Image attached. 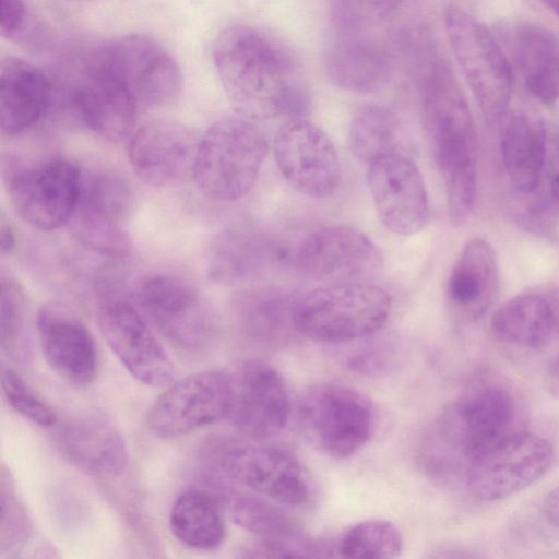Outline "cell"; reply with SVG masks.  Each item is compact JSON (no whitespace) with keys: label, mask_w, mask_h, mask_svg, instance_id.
I'll use <instances>...</instances> for the list:
<instances>
[{"label":"cell","mask_w":559,"mask_h":559,"mask_svg":"<svg viewBox=\"0 0 559 559\" xmlns=\"http://www.w3.org/2000/svg\"><path fill=\"white\" fill-rule=\"evenodd\" d=\"M135 204L130 183L108 169H81L80 192L69 226L78 240L103 242L126 233Z\"/></svg>","instance_id":"7402d4cb"},{"label":"cell","mask_w":559,"mask_h":559,"mask_svg":"<svg viewBox=\"0 0 559 559\" xmlns=\"http://www.w3.org/2000/svg\"><path fill=\"white\" fill-rule=\"evenodd\" d=\"M1 385L8 404L25 418L41 427H53L56 413L43 402L12 369H2Z\"/></svg>","instance_id":"f35d334b"},{"label":"cell","mask_w":559,"mask_h":559,"mask_svg":"<svg viewBox=\"0 0 559 559\" xmlns=\"http://www.w3.org/2000/svg\"><path fill=\"white\" fill-rule=\"evenodd\" d=\"M273 153L282 176L300 193L322 199L338 188L342 166L337 151L317 124L301 117L289 119L274 136Z\"/></svg>","instance_id":"2e32d148"},{"label":"cell","mask_w":559,"mask_h":559,"mask_svg":"<svg viewBox=\"0 0 559 559\" xmlns=\"http://www.w3.org/2000/svg\"><path fill=\"white\" fill-rule=\"evenodd\" d=\"M15 247V236L10 223L1 215L0 219V251L2 255L10 254Z\"/></svg>","instance_id":"b9f144b4"},{"label":"cell","mask_w":559,"mask_h":559,"mask_svg":"<svg viewBox=\"0 0 559 559\" xmlns=\"http://www.w3.org/2000/svg\"><path fill=\"white\" fill-rule=\"evenodd\" d=\"M260 442L211 436L200 457L215 479L235 481L280 506H307L313 491L304 466L292 453Z\"/></svg>","instance_id":"277c9868"},{"label":"cell","mask_w":559,"mask_h":559,"mask_svg":"<svg viewBox=\"0 0 559 559\" xmlns=\"http://www.w3.org/2000/svg\"><path fill=\"white\" fill-rule=\"evenodd\" d=\"M497 340L528 356L559 365V299L547 292H525L503 302L491 318Z\"/></svg>","instance_id":"ffe728a7"},{"label":"cell","mask_w":559,"mask_h":559,"mask_svg":"<svg viewBox=\"0 0 559 559\" xmlns=\"http://www.w3.org/2000/svg\"><path fill=\"white\" fill-rule=\"evenodd\" d=\"M222 498L231 520L260 539L285 544H304L298 523L276 502L255 492L224 488Z\"/></svg>","instance_id":"1f68e13d"},{"label":"cell","mask_w":559,"mask_h":559,"mask_svg":"<svg viewBox=\"0 0 559 559\" xmlns=\"http://www.w3.org/2000/svg\"><path fill=\"white\" fill-rule=\"evenodd\" d=\"M521 402L510 384L481 377L440 414L424 445V466L438 477L460 474L477 455L523 430Z\"/></svg>","instance_id":"3957f363"},{"label":"cell","mask_w":559,"mask_h":559,"mask_svg":"<svg viewBox=\"0 0 559 559\" xmlns=\"http://www.w3.org/2000/svg\"><path fill=\"white\" fill-rule=\"evenodd\" d=\"M368 183L382 225L393 234L420 231L429 218L424 178L408 158L393 153L369 165Z\"/></svg>","instance_id":"e0dca14e"},{"label":"cell","mask_w":559,"mask_h":559,"mask_svg":"<svg viewBox=\"0 0 559 559\" xmlns=\"http://www.w3.org/2000/svg\"><path fill=\"white\" fill-rule=\"evenodd\" d=\"M267 151L265 134L251 119L239 115L218 119L199 140L192 177L213 200H239L253 188Z\"/></svg>","instance_id":"8992f818"},{"label":"cell","mask_w":559,"mask_h":559,"mask_svg":"<svg viewBox=\"0 0 559 559\" xmlns=\"http://www.w3.org/2000/svg\"><path fill=\"white\" fill-rule=\"evenodd\" d=\"M498 275L491 243L480 237L471 239L461 250L448 280L450 304L464 318L477 320L496 296Z\"/></svg>","instance_id":"83f0119b"},{"label":"cell","mask_w":559,"mask_h":559,"mask_svg":"<svg viewBox=\"0 0 559 559\" xmlns=\"http://www.w3.org/2000/svg\"><path fill=\"white\" fill-rule=\"evenodd\" d=\"M444 24L455 60L484 115H504L513 92L511 67L490 31L456 7H449Z\"/></svg>","instance_id":"30bf717a"},{"label":"cell","mask_w":559,"mask_h":559,"mask_svg":"<svg viewBox=\"0 0 559 559\" xmlns=\"http://www.w3.org/2000/svg\"><path fill=\"white\" fill-rule=\"evenodd\" d=\"M542 511L546 521L559 528V486L545 497Z\"/></svg>","instance_id":"60d3db41"},{"label":"cell","mask_w":559,"mask_h":559,"mask_svg":"<svg viewBox=\"0 0 559 559\" xmlns=\"http://www.w3.org/2000/svg\"><path fill=\"white\" fill-rule=\"evenodd\" d=\"M296 300L292 301L287 295L275 290L250 292L239 300L240 320L249 332L269 335L283 323L293 324Z\"/></svg>","instance_id":"e575fe53"},{"label":"cell","mask_w":559,"mask_h":559,"mask_svg":"<svg viewBox=\"0 0 559 559\" xmlns=\"http://www.w3.org/2000/svg\"><path fill=\"white\" fill-rule=\"evenodd\" d=\"M425 130L443 180L453 225L464 224L476 204L478 148L465 94L438 45L420 50L411 62Z\"/></svg>","instance_id":"7a4b0ae2"},{"label":"cell","mask_w":559,"mask_h":559,"mask_svg":"<svg viewBox=\"0 0 559 559\" xmlns=\"http://www.w3.org/2000/svg\"><path fill=\"white\" fill-rule=\"evenodd\" d=\"M290 416V400L284 379L272 366L250 360L234 376L229 418L245 437L265 441L278 436Z\"/></svg>","instance_id":"d6986e66"},{"label":"cell","mask_w":559,"mask_h":559,"mask_svg":"<svg viewBox=\"0 0 559 559\" xmlns=\"http://www.w3.org/2000/svg\"><path fill=\"white\" fill-rule=\"evenodd\" d=\"M518 69L531 94L545 105L559 100V38L540 24L524 22L512 34Z\"/></svg>","instance_id":"f546056e"},{"label":"cell","mask_w":559,"mask_h":559,"mask_svg":"<svg viewBox=\"0 0 559 559\" xmlns=\"http://www.w3.org/2000/svg\"><path fill=\"white\" fill-rule=\"evenodd\" d=\"M0 341L3 353L17 357L26 346L25 299L14 281L1 276Z\"/></svg>","instance_id":"d590c367"},{"label":"cell","mask_w":559,"mask_h":559,"mask_svg":"<svg viewBox=\"0 0 559 559\" xmlns=\"http://www.w3.org/2000/svg\"><path fill=\"white\" fill-rule=\"evenodd\" d=\"M70 1H92V0H70Z\"/></svg>","instance_id":"f6af8a7d"},{"label":"cell","mask_w":559,"mask_h":559,"mask_svg":"<svg viewBox=\"0 0 559 559\" xmlns=\"http://www.w3.org/2000/svg\"><path fill=\"white\" fill-rule=\"evenodd\" d=\"M392 46L370 29H333L325 52L328 75L346 91L379 92L394 70L396 51Z\"/></svg>","instance_id":"44dd1931"},{"label":"cell","mask_w":559,"mask_h":559,"mask_svg":"<svg viewBox=\"0 0 559 559\" xmlns=\"http://www.w3.org/2000/svg\"><path fill=\"white\" fill-rule=\"evenodd\" d=\"M285 262H293L285 247L252 230L229 229L210 245L206 270L214 282L240 284L258 281Z\"/></svg>","instance_id":"484cf974"},{"label":"cell","mask_w":559,"mask_h":559,"mask_svg":"<svg viewBox=\"0 0 559 559\" xmlns=\"http://www.w3.org/2000/svg\"><path fill=\"white\" fill-rule=\"evenodd\" d=\"M550 194L552 203L559 210V175H557L551 181Z\"/></svg>","instance_id":"7bdbcfd3"},{"label":"cell","mask_w":559,"mask_h":559,"mask_svg":"<svg viewBox=\"0 0 559 559\" xmlns=\"http://www.w3.org/2000/svg\"><path fill=\"white\" fill-rule=\"evenodd\" d=\"M293 264L325 284L370 282L383 265L380 248L361 230L346 225L321 227L293 250Z\"/></svg>","instance_id":"9a60e30c"},{"label":"cell","mask_w":559,"mask_h":559,"mask_svg":"<svg viewBox=\"0 0 559 559\" xmlns=\"http://www.w3.org/2000/svg\"><path fill=\"white\" fill-rule=\"evenodd\" d=\"M1 477V554L20 549L32 534V525L23 504L17 499L13 485Z\"/></svg>","instance_id":"74e56055"},{"label":"cell","mask_w":559,"mask_h":559,"mask_svg":"<svg viewBox=\"0 0 559 559\" xmlns=\"http://www.w3.org/2000/svg\"><path fill=\"white\" fill-rule=\"evenodd\" d=\"M80 183L81 169L63 158L13 167L5 175L14 211L26 224L44 231L57 229L70 221Z\"/></svg>","instance_id":"5bb4252c"},{"label":"cell","mask_w":559,"mask_h":559,"mask_svg":"<svg viewBox=\"0 0 559 559\" xmlns=\"http://www.w3.org/2000/svg\"><path fill=\"white\" fill-rule=\"evenodd\" d=\"M173 535L195 549H214L225 537V523L217 501L209 492L192 488L182 491L169 512Z\"/></svg>","instance_id":"4dcf8cb0"},{"label":"cell","mask_w":559,"mask_h":559,"mask_svg":"<svg viewBox=\"0 0 559 559\" xmlns=\"http://www.w3.org/2000/svg\"><path fill=\"white\" fill-rule=\"evenodd\" d=\"M403 549L400 530L390 521L372 519L349 527L337 543L340 556L349 559H390Z\"/></svg>","instance_id":"836d02e7"},{"label":"cell","mask_w":559,"mask_h":559,"mask_svg":"<svg viewBox=\"0 0 559 559\" xmlns=\"http://www.w3.org/2000/svg\"><path fill=\"white\" fill-rule=\"evenodd\" d=\"M501 152L512 186L520 193H532L540 183L546 164L547 130L544 121L531 112H513L502 131Z\"/></svg>","instance_id":"f1b7e54d"},{"label":"cell","mask_w":559,"mask_h":559,"mask_svg":"<svg viewBox=\"0 0 559 559\" xmlns=\"http://www.w3.org/2000/svg\"><path fill=\"white\" fill-rule=\"evenodd\" d=\"M136 307L174 346L186 352L205 349L215 340L218 322L214 309L185 278L158 273L138 285Z\"/></svg>","instance_id":"9c48e42d"},{"label":"cell","mask_w":559,"mask_h":559,"mask_svg":"<svg viewBox=\"0 0 559 559\" xmlns=\"http://www.w3.org/2000/svg\"><path fill=\"white\" fill-rule=\"evenodd\" d=\"M212 58L237 115L292 119L308 111L310 94L299 59L276 36L248 24L229 25L215 37Z\"/></svg>","instance_id":"6da1fadb"},{"label":"cell","mask_w":559,"mask_h":559,"mask_svg":"<svg viewBox=\"0 0 559 559\" xmlns=\"http://www.w3.org/2000/svg\"><path fill=\"white\" fill-rule=\"evenodd\" d=\"M406 0H328L333 29H371Z\"/></svg>","instance_id":"8d00e7d4"},{"label":"cell","mask_w":559,"mask_h":559,"mask_svg":"<svg viewBox=\"0 0 559 559\" xmlns=\"http://www.w3.org/2000/svg\"><path fill=\"white\" fill-rule=\"evenodd\" d=\"M198 145L197 136L182 123L153 119L132 132L129 162L144 183L173 187L193 175Z\"/></svg>","instance_id":"ac0fdd59"},{"label":"cell","mask_w":559,"mask_h":559,"mask_svg":"<svg viewBox=\"0 0 559 559\" xmlns=\"http://www.w3.org/2000/svg\"><path fill=\"white\" fill-rule=\"evenodd\" d=\"M66 102L74 117L98 136L119 141L134 131L139 103L116 80L86 64Z\"/></svg>","instance_id":"d4e9b609"},{"label":"cell","mask_w":559,"mask_h":559,"mask_svg":"<svg viewBox=\"0 0 559 559\" xmlns=\"http://www.w3.org/2000/svg\"><path fill=\"white\" fill-rule=\"evenodd\" d=\"M297 421L305 438L321 453L336 460L357 453L370 439L374 412L360 392L334 383L309 388L297 405Z\"/></svg>","instance_id":"52a82bcc"},{"label":"cell","mask_w":559,"mask_h":559,"mask_svg":"<svg viewBox=\"0 0 559 559\" xmlns=\"http://www.w3.org/2000/svg\"><path fill=\"white\" fill-rule=\"evenodd\" d=\"M38 67L8 56L0 64V129L14 136L35 126L50 109L55 90Z\"/></svg>","instance_id":"4316f807"},{"label":"cell","mask_w":559,"mask_h":559,"mask_svg":"<svg viewBox=\"0 0 559 559\" xmlns=\"http://www.w3.org/2000/svg\"><path fill=\"white\" fill-rule=\"evenodd\" d=\"M53 441L64 459L96 476H114L128 463L123 436L112 420L99 413L70 416L53 426Z\"/></svg>","instance_id":"cb8c5ba5"},{"label":"cell","mask_w":559,"mask_h":559,"mask_svg":"<svg viewBox=\"0 0 559 559\" xmlns=\"http://www.w3.org/2000/svg\"><path fill=\"white\" fill-rule=\"evenodd\" d=\"M41 26L25 0H1L0 33L8 40L38 45L44 36Z\"/></svg>","instance_id":"ab89813d"},{"label":"cell","mask_w":559,"mask_h":559,"mask_svg":"<svg viewBox=\"0 0 559 559\" xmlns=\"http://www.w3.org/2000/svg\"><path fill=\"white\" fill-rule=\"evenodd\" d=\"M392 300L370 282L325 284L295 302L294 329L323 343H347L378 333L389 319Z\"/></svg>","instance_id":"5b68a950"},{"label":"cell","mask_w":559,"mask_h":559,"mask_svg":"<svg viewBox=\"0 0 559 559\" xmlns=\"http://www.w3.org/2000/svg\"><path fill=\"white\" fill-rule=\"evenodd\" d=\"M85 64L116 80L139 104L146 106L173 103L182 86L181 70L173 55L144 34H129L106 43Z\"/></svg>","instance_id":"ba28073f"},{"label":"cell","mask_w":559,"mask_h":559,"mask_svg":"<svg viewBox=\"0 0 559 559\" xmlns=\"http://www.w3.org/2000/svg\"><path fill=\"white\" fill-rule=\"evenodd\" d=\"M348 140L354 156L371 165L395 153L397 143L395 117L383 106L364 105L352 118Z\"/></svg>","instance_id":"d6a6232c"},{"label":"cell","mask_w":559,"mask_h":559,"mask_svg":"<svg viewBox=\"0 0 559 559\" xmlns=\"http://www.w3.org/2000/svg\"><path fill=\"white\" fill-rule=\"evenodd\" d=\"M557 16H559V0H542Z\"/></svg>","instance_id":"ee69618b"},{"label":"cell","mask_w":559,"mask_h":559,"mask_svg":"<svg viewBox=\"0 0 559 559\" xmlns=\"http://www.w3.org/2000/svg\"><path fill=\"white\" fill-rule=\"evenodd\" d=\"M552 460L554 450L549 441L523 429L472 460L463 480L477 500L497 501L534 484L548 471Z\"/></svg>","instance_id":"7c38bea8"},{"label":"cell","mask_w":559,"mask_h":559,"mask_svg":"<svg viewBox=\"0 0 559 559\" xmlns=\"http://www.w3.org/2000/svg\"><path fill=\"white\" fill-rule=\"evenodd\" d=\"M102 335L128 372L150 386L174 379V365L140 309L117 290L102 294L96 310Z\"/></svg>","instance_id":"4fadbf2b"},{"label":"cell","mask_w":559,"mask_h":559,"mask_svg":"<svg viewBox=\"0 0 559 559\" xmlns=\"http://www.w3.org/2000/svg\"><path fill=\"white\" fill-rule=\"evenodd\" d=\"M234 400V376L206 370L168 385L147 411V430L171 439L191 433L229 416Z\"/></svg>","instance_id":"8fae6325"},{"label":"cell","mask_w":559,"mask_h":559,"mask_svg":"<svg viewBox=\"0 0 559 559\" xmlns=\"http://www.w3.org/2000/svg\"><path fill=\"white\" fill-rule=\"evenodd\" d=\"M36 325L48 365L70 383H92L97 376L98 357L94 340L80 317L67 306L51 302L38 310Z\"/></svg>","instance_id":"603a6c76"}]
</instances>
